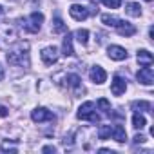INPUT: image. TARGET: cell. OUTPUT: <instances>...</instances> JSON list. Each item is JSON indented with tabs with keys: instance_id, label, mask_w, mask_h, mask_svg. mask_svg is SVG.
I'll list each match as a JSON object with an SVG mask.
<instances>
[{
	"instance_id": "obj_1",
	"label": "cell",
	"mask_w": 154,
	"mask_h": 154,
	"mask_svg": "<svg viewBox=\"0 0 154 154\" xmlns=\"http://www.w3.org/2000/svg\"><path fill=\"white\" fill-rule=\"evenodd\" d=\"M6 58H8V62L11 65L27 69L31 65V60H29V44L27 42H17L13 47L8 49Z\"/></svg>"
},
{
	"instance_id": "obj_2",
	"label": "cell",
	"mask_w": 154,
	"mask_h": 154,
	"mask_svg": "<svg viewBox=\"0 0 154 154\" xmlns=\"http://www.w3.org/2000/svg\"><path fill=\"white\" fill-rule=\"evenodd\" d=\"M76 116H78V120H85V122H91V123L100 122V114L96 112V105L93 102H85L84 105H80Z\"/></svg>"
},
{
	"instance_id": "obj_3",
	"label": "cell",
	"mask_w": 154,
	"mask_h": 154,
	"mask_svg": "<svg viewBox=\"0 0 154 154\" xmlns=\"http://www.w3.org/2000/svg\"><path fill=\"white\" fill-rule=\"evenodd\" d=\"M22 22V27L27 31V33H38L42 29V24H44V15L38 13V11H33L29 15V18H24L20 20Z\"/></svg>"
},
{
	"instance_id": "obj_4",
	"label": "cell",
	"mask_w": 154,
	"mask_h": 154,
	"mask_svg": "<svg viewBox=\"0 0 154 154\" xmlns=\"http://www.w3.org/2000/svg\"><path fill=\"white\" fill-rule=\"evenodd\" d=\"M63 85L69 89V91H72L74 94H82L84 93V85H82V78L78 74H74V72H69V74H65L63 76Z\"/></svg>"
},
{
	"instance_id": "obj_5",
	"label": "cell",
	"mask_w": 154,
	"mask_h": 154,
	"mask_svg": "<svg viewBox=\"0 0 154 154\" xmlns=\"http://www.w3.org/2000/svg\"><path fill=\"white\" fill-rule=\"evenodd\" d=\"M91 13H94V9H91V8H85V6H78V4H72L71 8H69V15L74 18V20H78V22H82V20H85Z\"/></svg>"
},
{
	"instance_id": "obj_6",
	"label": "cell",
	"mask_w": 154,
	"mask_h": 154,
	"mask_svg": "<svg viewBox=\"0 0 154 154\" xmlns=\"http://www.w3.org/2000/svg\"><path fill=\"white\" fill-rule=\"evenodd\" d=\"M136 78H138V82L143 84V85H152V84H154V71L150 69V65H143V67L138 71Z\"/></svg>"
},
{
	"instance_id": "obj_7",
	"label": "cell",
	"mask_w": 154,
	"mask_h": 154,
	"mask_svg": "<svg viewBox=\"0 0 154 154\" xmlns=\"http://www.w3.org/2000/svg\"><path fill=\"white\" fill-rule=\"evenodd\" d=\"M40 56H42V62H44L45 65H53V63H56V60H58V49H56L54 45L44 47L42 53H40Z\"/></svg>"
},
{
	"instance_id": "obj_8",
	"label": "cell",
	"mask_w": 154,
	"mask_h": 154,
	"mask_svg": "<svg viewBox=\"0 0 154 154\" xmlns=\"http://www.w3.org/2000/svg\"><path fill=\"white\" fill-rule=\"evenodd\" d=\"M31 120L36 122V123H42V122H53L54 116H53V112L47 111L45 107H38V109H35V111L31 112Z\"/></svg>"
},
{
	"instance_id": "obj_9",
	"label": "cell",
	"mask_w": 154,
	"mask_h": 154,
	"mask_svg": "<svg viewBox=\"0 0 154 154\" xmlns=\"http://www.w3.org/2000/svg\"><path fill=\"white\" fill-rule=\"evenodd\" d=\"M125 91H127V80L116 74L114 78H112V82H111V93L114 96H122Z\"/></svg>"
},
{
	"instance_id": "obj_10",
	"label": "cell",
	"mask_w": 154,
	"mask_h": 154,
	"mask_svg": "<svg viewBox=\"0 0 154 154\" xmlns=\"http://www.w3.org/2000/svg\"><path fill=\"white\" fill-rule=\"evenodd\" d=\"M89 78H91V82H94V84L102 85V84L107 80V72L103 71V67L94 65V67H91V71H89Z\"/></svg>"
},
{
	"instance_id": "obj_11",
	"label": "cell",
	"mask_w": 154,
	"mask_h": 154,
	"mask_svg": "<svg viewBox=\"0 0 154 154\" xmlns=\"http://www.w3.org/2000/svg\"><path fill=\"white\" fill-rule=\"evenodd\" d=\"M107 56H109L111 60L120 62V60H125V58H127V51H125L122 45H109V47H107Z\"/></svg>"
},
{
	"instance_id": "obj_12",
	"label": "cell",
	"mask_w": 154,
	"mask_h": 154,
	"mask_svg": "<svg viewBox=\"0 0 154 154\" xmlns=\"http://www.w3.org/2000/svg\"><path fill=\"white\" fill-rule=\"evenodd\" d=\"M114 29H116L122 36H132V35L136 33V27H134L131 22H125V20H120Z\"/></svg>"
},
{
	"instance_id": "obj_13",
	"label": "cell",
	"mask_w": 154,
	"mask_h": 154,
	"mask_svg": "<svg viewBox=\"0 0 154 154\" xmlns=\"http://www.w3.org/2000/svg\"><path fill=\"white\" fill-rule=\"evenodd\" d=\"M62 54L63 56H72L74 54V49H72V35L67 33L63 36V42H62Z\"/></svg>"
},
{
	"instance_id": "obj_14",
	"label": "cell",
	"mask_w": 154,
	"mask_h": 154,
	"mask_svg": "<svg viewBox=\"0 0 154 154\" xmlns=\"http://www.w3.org/2000/svg\"><path fill=\"white\" fill-rule=\"evenodd\" d=\"M0 38H6V40H15L17 38V33L13 29V26L9 24H0Z\"/></svg>"
},
{
	"instance_id": "obj_15",
	"label": "cell",
	"mask_w": 154,
	"mask_h": 154,
	"mask_svg": "<svg viewBox=\"0 0 154 154\" xmlns=\"http://www.w3.org/2000/svg\"><path fill=\"white\" fill-rule=\"evenodd\" d=\"M111 136L118 141V143H125V140H127V132H125V127L123 125H114L112 127V132H111Z\"/></svg>"
},
{
	"instance_id": "obj_16",
	"label": "cell",
	"mask_w": 154,
	"mask_h": 154,
	"mask_svg": "<svg viewBox=\"0 0 154 154\" xmlns=\"http://www.w3.org/2000/svg\"><path fill=\"white\" fill-rule=\"evenodd\" d=\"M138 62H140V65H152V62H154V58H152V54L147 51V49H140L138 51Z\"/></svg>"
},
{
	"instance_id": "obj_17",
	"label": "cell",
	"mask_w": 154,
	"mask_h": 154,
	"mask_svg": "<svg viewBox=\"0 0 154 154\" xmlns=\"http://www.w3.org/2000/svg\"><path fill=\"white\" fill-rule=\"evenodd\" d=\"M125 11H127L129 17H140V15H141V6H140L138 2H131V4L125 8Z\"/></svg>"
},
{
	"instance_id": "obj_18",
	"label": "cell",
	"mask_w": 154,
	"mask_h": 154,
	"mask_svg": "<svg viewBox=\"0 0 154 154\" xmlns=\"http://www.w3.org/2000/svg\"><path fill=\"white\" fill-rule=\"evenodd\" d=\"M67 31V26L63 24V20L56 15L54 20H53V33H65Z\"/></svg>"
},
{
	"instance_id": "obj_19",
	"label": "cell",
	"mask_w": 154,
	"mask_h": 154,
	"mask_svg": "<svg viewBox=\"0 0 154 154\" xmlns=\"http://www.w3.org/2000/svg\"><path fill=\"white\" fill-rule=\"evenodd\" d=\"M132 111L134 112H143V111H150V103L145 102V100H140V102H132Z\"/></svg>"
},
{
	"instance_id": "obj_20",
	"label": "cell",
	"mask_w": 154,
	"mask_h": 154,
	"mask_svg": "<svg viewBox=\"0 0 154 154\" xmlns=\"http://www.w3.org/2000/svg\"><path fill=\"white\" fill-rule=\"evenodd\" d=\"M145 125H147L145 116H141L140 112H134V116H132V127L134 129H143Z\"/></svg>"
},
{
	"instance_id": "obj_21",
	"label": "cell",
	"mask_w": 154,
	"mask_h": 154,
	"mask_svg": "<svg viewBox=\"0 0 154 154\" xmlns=\"http://www.w3.org/2000/svg\"><path fill=\"white\" fill-rule=\"evenodd\" d=\"M102 22L105 26H109V27H116L118 22H120V18L118 17H112V15H102Z\"/></svg>"
},
{
	"instance_id": "obj_22",
	"label": "cell",
	"mask_w": 154,
	"mask_h": 154,
	"mask_svg": "<svg viewBox=\"0 0 154 154\" xmlns=\"http://www.w3.org/2000/svg\"><path fill=\"white\" fill-rule=\"evenodd\" d=\"M76 40H78L82 45H87V42H89V31L87 29H78V31H76Z\"/></svg>"
},
{
	"instance_id": "obj_23",
	"label": "cell",
	"mask_w": 154,
	"mask_h": 154,
	"mask_svg": "<svg viewBox=\"0 0 154 154\" xmlns=\"http://www.w3.org/2000/svg\"><path fill=\"white\" fill-rule=\"evenodd\" d=\"M111 132H112V127H111V125H102V127L98 129V138H100V140H107V138L111 136Z\"/></svg>"
},
{
	"instance_id": "obj_24",
	"label": "cell",
	"mask_w": 154,
	"mask_h": 154,
	"mask_svg": "<svg viewBox=\"0 0 154 154\" xmlns=\"http://www.w3.org/2000/svg\"><path fill=\"white\" fill-rule=\"evenodd\" d=\"M93 2H102L107 8H111V9H118L122 6V0H93Z\"/></svg>"
},
{
	"instance_id": "obj_25",
	"label": "cell",
	"mask_w": 154,
	"mask_h": 154,
	"mask_svg": "<svg viewBox=\"0 0 154 154\" xmlns=\"http://www.w3.org/2000/svg\"><path fill=\"white\" fill-rule=\"evenodd\" d=\"M98 107H100L102 111H105V112H109V111H111V103H109L105 98H100V100H98Z\"/></svg>"
},
{
	"instance_id": "obj_26",
	"label": "cell",
	"mask_w": 154,
	"mask_h": 154,
	"mask_svg": "<svg viewBox=\"0 0 154 154\" xmlns=\"http://www.w3.org/2000/svg\"><path fill=\"white\" fill-rule=\"evenodd\" d=\"M2 150H11V152H17L18 149H17L15 145H11V143H8V141H4V143H2Z\"/></svg>"
},
{
	"instance_id": "obj_27",
	"label": "cell",
	"mask_w": 154,
	"mask_h": 154,
	"mask_svg": "<svg viewBox=\"0 0 154 154\" xmlns=\"http://www.w3.org/2000/svg\"><path fill=\"white\" fill-rule=\"evenodd\" d=\"M145 141V136L143 134H136L134 136V143H143Z\"/></svg>"
},
{
	"instance_id": "obj_28",
	"label": "cell",
	"mask_w": 154,
	"mask_h": 154,
	"mask_svg": "<svg viewBox=\"0 0 154 154\" xmlns=\"http://www.w3.org/2000/svg\"><path fill=\"white\" fill-rule=\"evenodd\" d=\"M42 150H44V152H56V147H53V145H47V147H44Z\"/></svg>"
},
{
	"instance_id": "obj_29",
	"label": "cell",
	"mask_w": 154,
	"mask_h": 154,
	"mask_svg": "<svg viewBox=\"0 0 154 154\" xmlns=\"http://www.w3.org/2000/svg\"><path fill=\"white\" fill-rule=\"evenodd\" d=\"M9 112H8V109L6 107H0V116H8Z\"/></svg>"
},
{
	"instance_id": "obj_30",
	"label": "cell",
	"mask_w": 154,
	"mask_h": 154,
	"mask_svg": "<svg viewBox=\"0 0 154 154\" xmlns=\"http://www.w3.org/2000/svg\"><path fill=\"white\" fill-rule=\"evenodd\" d=\"M2 78H4V69L0 67V80H2Z\"/></svg>"
},
{
	"instance_id": "obj_31",
	"label": "cell",
	"mask_w": 154,
	"mask_h": 154,
	"mask_svg": "<svg viewBox=\"0 0 154 154\" xmlns=\"http://www.w3.org/2000/svg\"><path fill=\"white\" fill-rule=\"evenodd\" d=\"M147 2H150V0H147Z\"/></svg>"
}]
</instances>
